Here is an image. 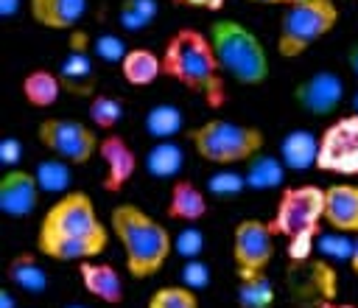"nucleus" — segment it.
I'll list each match as a JSON object with an SVG mask.
<instances>
[{
	"mask_svg": "<svg viewBox=\"0 0 358 308\" xmlns=\"http://www.w3.org/2000/svg\"><path fill=\"white\" fill-rule=\"evenodd\" d=\"M338 22L336 0H308L285 6L277 28V53L282 59H296L308 53L319 39H324Z\"/></svg>",
	"mask_w": 358,
	"mask_h": 308,
	"instance_id": "423d86ee",
	"label": "nucleus"
},
{
	"mask_svg": "<svg viewBox=\"0 0 358 308\" xmlns=\"http://www.w3.org/2000/svg\"><path fill=\"white\" fill-rule=\"evenodd\" d=\"M344 101V78L333 70H316L294 87V104L310 118H330Z\"/></svg>",
	"mask_w": 358,
	"mask_h": 308,
	"instance_id": "9b49d317",
	"label": "nucleus"
},
{
	"mask_svg": "<svg viewBox=\"0 0 358 308\" xmlns=\"http://www.w3.org/2000/svg\"><path fill=\"white\" fill-rule=\"evenodd\" d=\"M64 308H90V305H84V302H70V305H64Z\"/></svg>",
	"mask_w": 358,
	"mask_h": 308,
	"instance_id": "49530a36",
	"label": "nucleus"
},
{
	"mask_svg": "<svg viewBox=\"0 0 358 308\" xmlns=\"http://www.w3.org/2000/svg\"><path fill=\"white\" fill-rule=\"evenodd\" d=\"M204 249H207V235H204L201 227H196V224H185V227L173 235V255H179L182 260L201 258Z\"/></svg>",
	"mask_w": 358,
	"mask_h": 308,
	"instance_id": "2f4dec72",
	"label": "nucleus"
},
{
	"mask_svg": "<svg viewBox=\"0 0 358 308\" xmlns=\"http://www.w3.org/2000/svg\"><path fill=\"white\" fill-rule=\"evenodd\" d=\"M78 280H81L84 291L103 305H120L126 300L123 277L112 263L84 260V263H78Z\"/></svg>",
	"mask_w": 358,
	"mask_h": 308,
	"instance_id": "2eb2a0df",
	"label": "nucleus"
},
{
	"mask_svg": "<svg viewBox=\"0 0 358 308\" xmlns=\"http://www.w3.org/2000/svg\"><path fill=\"white\" fill-rule=\"evenodd\" d=\"M255 6H282V0H249Z\"/></svg>",
	"mask_w": 358,
	"mask_h": 308,
	"instance_id": "c03bdc74",
	"label": "nucleus"
},
{
	"mask_svg": "<svg viewBox=\"0 0 358 308\" xmlns=\"http://www.w3.org/2000/svg\"><path fill=\"white\" fill-rule=\"evenodd\" d=\"M73 168L70 162L59 160V157H48L42 162H36L34 168V176L42 188V193H50V196H64L67 190H73Z\"/></svg>",
	"mask_w": 358,
	"mask_h": 308,
	"instance_id": "bb28decb",
	"label": "nucleus"
},
{
	"mask_svg": "<svg viewBox=\"0 0 358 308\" xmlns=\"http://www.w3.org/2000/svg\"><path fill=\"white\" fill-rule=\"evenodd\" d=\"M0 308H17V300H14V294L8 288L0 291Z\"/></svg>",
	"mask_w": 358,
	"mask_h": 308,
	"instance_id": "a19ab883",
	"label": "nucleus"
},
{
	"mask_svg": "<svg viewBox=\"0 0 358 308\" xmlns=\"http://www.w3.org/2000/svg\"><path fill=\"white\" fill-rule=\"evenodd\" d=\"M165 213H168V218H173L179 224H199L210 213L207 190L199 188L193 179H185V176L173 179L171 190H168Z\"/></svg>",
	"mask_w": 358,
	"mask_h": 308,
	"instance_id": "f3484780",
	"label": "nucleus"
},
{
	"mask_svg": "<svg viewBox=\"0 0 358 308\" xmlns=\"http://www.w3.org/2000/svg\"><path fill=\"white\" fill-rule=\"evenodd\" d=\"M92 53H95V59H101V62H106V64H120V62L126 59L129 48H126V42H123V36L106 31V34L92 36Z\"/></svg>",
	"mask_w": 358,
	"mask_h": 308,
	"instance_id": "473e14b6",
	"label": "nucleus"
},
{
	"mask_svg": "<svg viewBox=\"0 0 358 308\" xmlns=\"http://www.w3.org/2000/svg\"><path fill=\"white\" fill-rule=\"evenodd\" d=\"M322 221H324V188L294 185V188H282L277 210L268 224H271L274 235L294 238L299 232L319 230Z\"/></svg>",
	"mask_w": 358,
	"mask_h": 308,
	"instance_id": "6e6552de",
	"label": "nucleus"
},
{
	"mask_svg": "<svg viewBox=\"0 0 358 308\" xmlns=\"http://www.w3.org/2000/svg\"><path fill=\"white\" fill-rule=\"evenodd\" d=\"M98 160L103 162L101 188L106 193H120L137 171V154L123 134H112V132L103 134L101 146H98Z\"/></svg>",
	"mask_w": 358,
	"mask_h": 308,
	"instance_id": "ddd939ff",
	"label": "nucleus"
},
{
	"mask_svg": "<svg viewBox=\"0 0 358 308\" xmlns=\"http://www.w3.org/2000/svg\"><path fill=\"white\" fill-rule=\"evenodd\" d=\"M22 8V0H0V14L3 17H14Z\"/></svg>",
	"mask_w": 358,
	"mask_h": 308,
	"instance_id": "58836bf2",
	"label": "nucleus"
},
{
	"mask_svg": "<svg viewBox=\"0 0 358 308\" xmlns=\"http://www.w3.org/2000/svg\"><path fill=\"white\" fill-rule=\"evenodd\" d=\"M285 162L280 160V154H268V151H260L255 154L249 162H243V176H246V188L249 190H274V188H282L285 185Z\"/></svg>",
	"mask_w": 358,
	"mask_h": 308,
	"instance_id": "5701e85b",
	"label": "nucleus"
},
{
	"mask_svg": "<svg viewBox=\"0 0 358 308\" xmlns=\"http://www.w3.org/2000/svg\"><path fill=\"white\" fill-rule=\"evenodd\" d=\"M213 280V272H210V263L204 258H193V260H185L182 263V272H179V283H185L187 288L193 291H204Z\"/></svg>",
	"mask_w": 358,
	"mask_h": 308,
	"instance_id": "f704fd0d",
	"label": "nucleus"
},
{
	"mask_svg": "<svg viewBox=\"0 0 358 308\" xmlns=\"http://www.w3.org/2000/svg\"><path fill=\"white\" fill-rule=\"evenodd\" d=\"M352 112L358 115V90H355V95H352Z\"/></svg>",
	"mask_w": 358,
	"mask_h": 308,
	"instance_id": "a18cd8bd",
	"label": "nucleus"
},
{
	"mask_svg": "<svg viewBox=\"0 0 358 308\" xmlns=\"http://www.w3.org/2000/svg\"><path fill=\"white\" fill-rule=\"evenodd\" d=\"M204 190H207L210 196H218V199H224V196H238V193L246 190V176H243V171H235L232 165H227V168H218V171H213V174L207 176Z\"/></svg>",
	"mask_w": 358,
	"mask_h": 308,
	"instance_id": "7c9ffc66",
	"label": "nucleus"
},
{
	"mask_svg": "<svg viewBox=\"0 0 358 308\" xmlns=\"http://www.w3.org/2000/svg\"><path fill=\"white\" fill-rule=\"evenodd\" d=\"M316 168L336 176H358V115H341L319 132Z\"/></svg>",
	"mask_w": 358,
	"mask_h": 308,
	"instance_id": "1a4fd4ad",
	"label": "nucleus"
},
{
	"mask_svg": "<svg viewBox=\"0 0 358 308\" xmlns=\"http://www.w3.org/2000/svg\"><path fill=\"white\" fill-rule=\"evenodd\" d=\"M187 140H190V148L196 151V157H201L204 162L218 165V168L249 162L266 146L263 129H257L252 123L218 118V115L187 129Z\"/></svg>",
	"mask_w": 358,
	"mask_h": 308,
	"instance_id": "39448f33",
	"label": "nucleus"
},
{
	"mask_svg": "<svg viewBox=\"0 0 358 308\" xmlns=\"http://www.w3.org/2000/svg\"><path fill=\"white\" fill-rule=\"evenodd\" d=\"M109 227L120 244L126 272L134 280H148L173 255V235L159 218L131 202H120L109 213Z\"/></svg>",
	"mask_w": 358,
	"mask_h": 308,
	"instance_id": "7ed1b4c3",
	"label": "nucleus"
},
{
	"mask_svg": "<svg viewBox=\"0 0 358 308\" xmlns=\"http://www.w3.org/2000/svg\"><path fill=\"white\" fill-rule=\"evenodd\" d=\"M352 246H355V238H350L347 232H338V230H333L327 235H319V241H316V249L324 258H330V260H347V263L352 258Z\"/></svg>",
	"mask_w": 358,
	"mask_h": 308,
	"instance_id": "72a5a7b5",
	"label": "nucleus"
},
{
	"mask_svg": "<svg viewBox=\"0 0 358 308\" xmlns=\"http://www.w3.org/2000/svg\"><path fill=\"white\" fill-rule=\"evenodd\" d=\"M36 137L42 148L70 165H87L98 157L101 137L95 134L92 123H81L73 118H45L36 126Z\"/></svg>",
	"mask_w": 358,
	"mask_h": 308,
	"instance_id": "0eeeda50",
	"label": "nucleus"
},
{
	"mask_svg": "<svg viewBox=\"0 0 358 308\" xmlns=\"http://www.w3.org/2000/svg\"><path fill=\"white\" fill-rule=\"evenodd\" d=\"M90 123L98 129V132H115L126 115L123 109V101L115 98V95H106V92H95L90 98Z\"/></svg>",
	"mask_w": 358,
	"mask_h": 308,
	"instance_id": "c85d7f7f",
	"label": "nucleus"
},
{
	"mask_svg": "<svg viewBox=\"0 0 358 308\" xmlns=\"http://www.w3.org/2000/svg\"><path fill=\"white\" fill-rule=\"evenodd\" d=\"M347 64H350V70H352V76L358 78V42L347 50Z\"/></svg>",
	"mask_w": 358,
	"mask_h": 308,
	"instance_id": "ea45409f",
	"label": "nucleus"
},
{
	"mask_svg": "<svg viewBox=\"0 0 358 308\" xmlns=\"http://www.w3.org/2000/svg\"><path fill=\"white\" fill-rule=\"evenodd\" d=\"M112 227L101 221L92 196L84 190H67L42 216L36 227V252L59 263L95 260L109 246Z\"/></svg>",
	"mask_w": 358,
	"mask_h": 308,
	"instance_id": "f257e3e1",
	"label": "nucleus"
},
{
	"mask_svg": "<svg viewBox=\"0 0 358 308\" xmlns=\"http://www.w3.org/2000/svg\"><path fill=\"white\" fill-rule=\"evenodd\" d=\"M22 154H25V146H22L20 137L8 134V137L0 140V165H6V168H20Z\"/></svg>",
	"mask_w": 358,
	"mask_h": 308,
	"instance_id": "e433bc0d",
	"label": "nucleus"
},
{
	"mask_svg": "<svg viewBox=\"0 0 358 308\" xmlns=\"http://www.w3.org/2000/svg\"><path fill=\"white\" fill-rule=\"evenodd\" d=\"M42 188L34 171L25 168H6L0 176V213L8 218H25L39 207Z\"/></svg>",
	"mask_w": 358,
	"mask_h": 308,
	"instance_id": "4468645a",
	"label": "nucleus"
},
{
	"mask_svg": "<svg viewBox=\"0 0 358 308\" xmlns=\"http://www.w3.org/2000/svg\"><path fill=\"white\" fill-rule=\"evenodd\" d=\"M143 168L151 179L173 182L182 176L185 168V148L176 140H154L143 157Z\"/></svg>",
	"mask_w": 358,
	"mask_h": 308,
	"instance_id": "aec40b11",
	"label": "nucleus"
},
{
	"mask_svg": "<svg viewBox=\"0 0 358 308\" xmlns=\"http://www.w3.org/2000/svg\"><path fill=\"white\" fill-rule=\"evenodd\" d=\"M316 232L319 230H310V232H299V235H294V238H288V260H294V263H305V260H310V255H313V249H316Z\"/></svg>",
	"mask_w": 358,
	"mask_h": 308,
	"instance_id": "c9c22d12",
	"label": "nucleus"
},
{
	"mask_svg": "<svg viewBox=\"0 0 358 308\" xmlns=\"http://www.w3.org/2000/svg\"><path fill=\"white\" fill-rule=\"evenodd\" d=\"M92 39H87L84 34L73 36L70 50L64 53L62 64H59V78L64 92L76 95V98H92L95 95V64H92Z\"/></svg>",
	"mask_w": 358,
	"mask_h": 308,
	"instance_id": "f8f14e48",
	"label": "nucleus"
},
{
	"mask_svg": "<svg viewBox=\"0 0 358 308\" xmlns=\"http://www.w3.org/2000/svg\"><path fill=\"white\" fill-rule=\"evenodd\" d=\"M274 300H277V291L266 272L238 274V288H235L238 308H271Z\"/></svg>",
	"mask_w": 358,
	"mask_h": 308,
	"instance_id": "a878e982",
	"label": "nucleus"
},
{
	"mask_svg": "<svg viewBox=\"0 0 358 308\" xmlns=\"http://www.w3.org/2000/svg\"><path fill=\"white\" fill-rule=\"evenodd\" d=\"M280 160L285 162L288 171H308L316 168L319 157V134L310 129H288L277 146Z\"/></svg>",
	"mask_w": 358,
	"mask_h": 308,
	"instance_id": "6ab92c4d",
	"label": "nucleus"
},
{
	"mask_svg": "<svg viewBox=\"0 0 358 308\" xmlns=\"http://www.w3.org/2000/svg\"><path fill=\"white\" fill-rule=\"evenodd\" d=\"M159 56H162V76L201 95L213 109H221L227 104L229 95L224 87V70L204 31L179 28L176 34L168 36Z\"/></svg>",
	"mask_w": 358,
	"mask_h": 308,
	"instance_id": "f03ea898",
	"label": "nucleus"
},
{
	"mask_svg": "<svg viewBox=\"0 0 358 308\" xmlns=\"http://www.w3.org/2000/svg\"><path fill=\"white\" fill-rule=\"evenodd\" d=\"M324 224L330 230L358 235V185L336 182L324 188Z\"/></svg>",
	"mask_w": 358,
	"mask_h": 308,
	"instance_id": "dca6fc26",
	"label": "nucleus"
},
{
	"mask_svg": "<svg viewBox=\"0 0 358 308\" xmlns=\"http://www.w3.org/2000/svg\"><path fill=\"white\" fill-rule=\"evenodd\" d=\"M143 129L151 140H176L185 132V112L176 104H154L143 118Z\"/></svg>",
	"mask_w": 358,
	"mask_h": 308,
	"instance_id": "393cba45",
	"label": "nucleus"
},
{
	"mask_svg": "<svg viewBox=\"0 0 358 308\" xmlns=\"http://www.w3.org/2000/svg\"><path fill=\"white\" fill-rule=\"evenodd\" d=\"M159 14V3L157 0H120L117 6V25L129 34L145 31Z\"/></svg>",
	"mask_w": 358,
	"mask_h": 308,
	"instance_id": "cd10ccee",
	"label": "nucleus"
},
{
	"mask_svg": "<svg viewBox=\"0 0 358 308\" xmlns=\"http://www.w3.org/2000/svg\"><path fill=\"white\" fill-rule=\"evenodd\" d=\"M294 3H308V0H282V6H294Z\"/></svg>",
	"mask_w": 358,
	"mask_h": 308,
	"instance_id": "de8ad7c7",
	"label": "nucleus"
},
{
	"mask_svg": "<svg viewBox=\"0 0 358 308\" xmlns=\"http://www.w3.org/2000/svg\"><path fill=\"white\" fill-rule=\"evenodd\" d=\"M28 14L48 31H73L87 14V0H28Z\"/></svg>",
	"mask_w": 358,
	"mask_h": 308,
	"instance_id": "a211bd4d",
	"label": "nucleus"
},
{
	"mask_svg": "<svg viewBox=\"0 0 358 308\" xmlns=\"http://www.w3.org/2000/svg\"><path fill=\"white\" fill-rule=\"evenodd\" d=\"M36 255H39V252H36ZM36 255H34V252H20V255H14V258L8 260V266H6L8 283H11L17 291H25V294H31V297L45 294L48 286H50V277H48V272H45V266L39 263Z\"/></svg>",
	"mask_w": 358,
	"mask_h": 308,
	"instance_id": "412c9836",
	"label": "nucleus"
},
{
	"mask_svg": "<svg viewBox=\"0 0 358 308\" xmlns=\"http://www.w3.org/2000/svg\"><path fill=\"white\" fill-rule=\"evenodd\" d=\"M145 308H201L199 291L187 288L185 283H168L151 291Z\"/></svg>",
	"mask_w": 358,
	"mask_h": 308,
	"instance_id": "c756f323",
	"label": "nucleus"
},
{
	"mask_svg": "<svg viewBox=\"0 0 358 308\" xmlns=\"http://www.w3.org/2000/svg\"><path fill=\"white\" fill-rule=\"evenodd\" d=\"M120 76L131 87H148L162 76V56H157L148 48H129L126 59L117 64Z\"/></svg>",
	"mask_w": 358,
	"mask_h": 308,
	"instance_id": "b1692460",
	"label": "nucleus"
},
{
	"mask_svg": "<svg viewBox=\"0 0 358 308\" xmlns=\"http://www.w3.org/2000/svg\"><path fill=\"white\" fill-rule=\"evenodd\" d=\"M350 269L358 277V235H355V246H352V258H350Z\"/></svg>",
	"mask_w": 358,
	"mask_h": 308,
	"instance_id": "79ce46f5",
	"label": "nucleus"
},
{
	"mask_svg": "<svg viewBox=\"0 0 358 308\" xmlns=\"http://www.w3.org/2000/svg\"><path fill=\"white\" fill-rule=\"evenodd\" d=\"M224 76L241 87H260L268 78V53L260 36L238 20H215L207 28Z\"/></svg>",
	"mask_w": 358,
	"mask_h": 308,
	"instance_id": "20e7f679",
	"label": "nucleus"
},
{
	"mask_svg": "<svg viewBox=\"0 0 358 308\" xmlns=\"http://www.w3.org/2000/svg\"><path fill=\"white\" fill-rule=\"evenodd\" d=\"M20 92H22V98H25L34 109H50V106L59 101V95L64 92V87H62L59 73H53V70H48V67H34V70H28V73L22 76Z\"/></svg>",
	"mask_w": 358,
	"mask_h": 308,
	"instance_id": "4be33fe9",
	"label": "nucleus"
},
{
	"mask_svg": "<svg viewBox=\"0 0 358 308\" xmlns=\"http://www.w3.org/2000/svg\"><path fill=\"white\" fill-rule=\"evenodd\" d=\"M173 3L185 8H199V11H221L227 6V0H173Z\"/></svg>",
	"mask_w": 358,
	"mask_h": 308,
	"instance_id": "4c0bfd02",
	"label": "nucleus"
},
{
	"mask_svg": "<svg viewBox=\"0 0 358 308\" xmlns=\"http://www.w3.org/2000/svg\"><path fill=\"white\" fill-rule=\"evenodd\" d=\"M274 230L263 218H241L232 230V263L238 274L266 272L274 258Z\"/></svg>",
	"mask_w": 358,
	"mask_h": 308,
	"instance_id": "9d476101",
	"label": "nucleus"
},
{
	"mask_svg": "<svg viewBox=\"0 0 358 308\" xmlns=\"http://www.w3.org/2000/svg\"><path fill=\"white\" fill-rule=\"evenodd\" d=\"M322 308H358V305H352V302H324Z\"/></svg>",
	"mask_w": 358,
	"mask_h": 308,
	"instance_id": "37998d69",
	"label": "nucleus"
}]
</instances>
